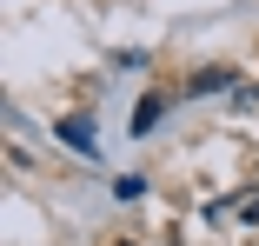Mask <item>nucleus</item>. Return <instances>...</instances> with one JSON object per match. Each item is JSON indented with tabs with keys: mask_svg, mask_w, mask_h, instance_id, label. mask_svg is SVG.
<instances>
[{
	"mask_svg": "<svg viewBox=\"0 0 259 246\" xmlns=\"http://www.w3.org/2000/svg\"><path fill=\"white\" fill-rule=\"evenodd\" d=\"M246 213H259V193H239V200H220L213 207V220H246Z\"/></svg>",
	"mask_w": 259,
	"mask_h": 246,
	"instance_id": "nucleus-1",
	"label": "nucleus"
},
{
	"mask_svg": "<svg viewBox=\"0 0 259 246\" xmlns=\"http://www.w3.org/2000/svg\"><path fill=\"white\" fill-rule=\"evenodd\" d=\"M60 140H67V146H80V153L93 146V133H87V120H60Z\"/></svg>",
	"mask_w": 259,
	"mask_h": 246,
	"instance_id": "nucleus-2",
	"label": "nucleus"
},
{
	"mask_svg": "<svg viewBox=\"0 0 259 246\" xmlns=\"http://www.w3.org/2000/svg\"><path fill=\"white\" fill-rule=\"evenodd\" d=\"M226 87V67H206V73H193V93H220Z\"/></svg>",
	"mask_w": 259,
	"mask_h": 246,
	"instance_id": "nucleus-3",
	"label": "nucleus"
},
{
	"mask_svg": "<svg viewBox=\"0 0 259 246\" xmlns=\"http://www.w3.org/2000/svg\"><path fill=\"white\" fill-rule=\"evenodd\" d=\"M153 120H160V100H140V113H133V133H153Z\"/></svg>",
	"mask_w": 259,
	"mask_h": 246,
	"instance_id": "nucleus-4",
	"label": "nucleus"
}]
</instances>
